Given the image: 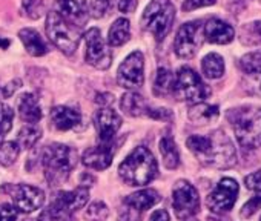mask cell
<instances>
[{
    "label": "cell",
    "mask_w": 261,
    "mask_h": 221,
    "mask_svg": "<svg viewBox=\"0 0 261 221\" xmlns=\"http://www.w3.org/2000/svg\"><path fill=\"white\" fill-rule=\"evenodd\" d=\"M20 152V146L17 142H7L0 146V164L10 168L16 163Z\"/></svg>",
    "instance_id": "obj_32"
},
{
    "label": "cell",
    "mask_w": 261,
    "mask_h": 221,
    "mask_svg": "<svg viewBox=\"0 0 261 221\" xmlns=\"http://www.w3.org/2000/svg\"><path fill=\"white\" fill-rule=\"evenodd\" d=\"M109 215V209L103 201H95L92 203L86 212H85V218L88 221H105Z\"/></svg>",
    "instance_id": "obj_35"
},
{
    "label": "cell",
    "mask_w": 261,
    "mask_h": 221,
    "mask_svg": "<svg viewBox=\"0 0 261 221\" xmlns=\"http://www.w3.org/2000/svg\"><path fill=\"white\" fill-rule=\"evenodd\" d=\"M63 203L65 206H68L72 212H77L79 209H82L88 200H89V190L88 187H83V186H79L77 189L74 190H69V192H60L57 195Z\"/></svg>",
    "instance_id": "obj_28"
},
{
    "label": "cell",
    "mask_w": 261,
    "mask_h": 221,
    "mask_svg": "<svg viewBox=\"0 0 261 221\" xmlns=\"http://www.w3.org/2000/svg\"><path fill=\"white\" fill-rule=\"evenodd\" d=\"M46 34L48 39L65 54L71 56L77 49L80 39H82V31L80 28L71 25L66 22L62 16H59L56 11L48 13L46 17Z\"/></svg>",
    "instance_id": "obj_6"
},
{
    "label": "cell",
    "mask_w": 261,
    "mask_h": 221,
    "mask_svg": "<svg viewBox=\"0 0 261 221\" xmlns=\"http://www.w3.org/2000/svg\"><path fill=\"white\" fill-rule=\"evenodd\" d=\"M238 195V183L233 178H223L207 195L206 206L214 213H223L233 207Z\"/></svg>",
    "instance_id": "obj_13"
},
{
    "label": "cell",
    "mask_w": 261,
    "mask_h": 221,
    "mask_svg": "<svg viewBox=\"0 0 261 221\" xmlns=\"http://www.w3.org/2000/svg\"><path fill=\"white\" fill-rule=\"evenodd\" d=\"M19 116L22 122L28 125H36L42 119V107L39 98L34 94H23L19 100Z\"/></svg>",
    "instance_id": "obj_19"
},
{
    "label": "cell",
    "mask_w": 261,
    "mask_h": 221,
    "mask_svg": "<svg viewBox=\"0 0 261 221\" xmlns=\"http://www.w3.org/2000/svg\"><path fill=\"white\" fill-rule=\"evenodd\" d=\"M259 207H261V190H256V194H255V195L241 207L240 215H241L243 218H249V216H252Z\"/></svg>",
    "instance_id": "obj_37"
},
{
    "label": "cell",
    "mask_w": 261,
    "mask_h": 221,
    "mask_svg": "<svg viewBox=\"0 0 261 221\" xmlns=\"http://www.w3.org/2000/svg\"><path fill=\"white\" fill-rule=\"evenodd\" d=\"M235 137L243 148L255 149L261 146V107L244 106L227 113Z\"/></svg>",
    "instance_id": "obj_4"
},
{
    "label": "cell",
    "mask_w": 261,
    "mask_h": 221,
    "mask_svg": "<svg viewBox=\"0 0 261 221\" xmlns=\"http://www.w3.org/2000/svg\"><path fill=\"white\" fill-rule=\"evenodd\" d=\"M22 8L25 11V14L36 20V19H40L43 11H45V7H43V2L42 0H23L22 2Z\"/></svg>",
    "instance_id": "obj_36"
},
{
    "label": "cell",
    "mask_w": 261,
    "mask_h": 221,
    "mask_svg": "<svg viewBox=\"0 0 261 221\" xmlns=\"http://www.w3.org/2000/svg\"><path fill=\"white\" fill-rule=\"evenodd\" d=\"M10 46V40H7V39H0V48L2 49H7Z\"/></svg>",
    "instance_id": "obj_48"
},
{
    "label": "cell",
    "mask_w": 261,
    "mask_h": 221,
    "mask_svg": "<svg viewBox=\"0 0 261 221\" xmlns=\"http://www.w3.org/2000/svg\"><path fill=\"white\" fill-rule=\"evenodd\" d=\"M140 216H142V212L124 204V207L120 210L117 221H140Z\"/></svg>",
    "instance_id": "obj_40"
},
{
    "label": "cell",
    "mask_w": 261,
    "mask_h": 221,
    "mask_svg": "<svg viewBox=\"0 0 261 221\" xmlns=\"http://www.w3.org/2000/svg\"><path fill=\"white\" fill-rule=\"evenodd\" d=\"M244 184L250 190H261V169H258L256 172L247 175L244 178Z\"/></svg>",
    "instance_id": "obj_41"
},
{
    "label": "cell",
    "mask_w": 261,
    "mask_h": 221,
    "mask_svg": "<svg viewBox=\"0 0 261 221\" xmlns=\"http://www.w3.org/2000/svg\"><path fill=\"white\" fill-rule=\"evenodd\" d=\"M203 36L211 43L226 45L233 40L235 31L229 23H226L220 19H209L203 28Z\"/></svg>",
    "instance_id": "obj_16"
},
{
    "label": "cell",
    "mask_w": 261,
    "mask_h": 221,
    "mask_svg": "<svg viewBox=\"0 0 261 221\" xmlns=\"http://www.w3.org/2000/svg\"><path fill=\"white\" fill-rule=\"evenodd\" d=\"M145 81V57L140 51L130 52L117 71V83L126 89H139Z\"/></svg>",
    "instance_id": "obj_8"
},
{
    "label": "cell",
    "mask_w": 261,
    "mask_h": 221,
    "mask_svg": "<svg viewBox=\"0 0 261 221\" xmlns=\"http://www.w3.org/2000/svg\"><path fill=\"white\" fill-rule=\"evenodd\" d=\"M160 154L163 157V163L168 169H177L180 164V154L177 145L171 135H165L160 140Z\"/></svg>",
    "instance_id": "obj_27"
},
{
    "label": "cell",
    "mask_w": 261,
    "mask_h": 221,
    "mask_svg": "<svg viewBox=\"0 0 261 221\" xmlns=\"http://www.w3.org/2000/svg\"><path fill=\"white\" fill-rule=\"evenodd\" d=\"M51 125L59 131H69L82 122V114L68 106H56L49 113Z\"/></svg>",
    "instance_id": "obj_18"
},
{
    "label": "cell",
    "mask_w": 261,
    "mask_h": 221,
    "mask_svg": "<svg viewBox=\"0 0 261 221\" xmlns=\"http://www.w3.org/2000/svg\"><path fill=\"white\" fill-rule=\"evenodd\" d=\"M189 151L195 158L207 168L229 169L237 164V152L230 139L223 131H214L212 134L191 135L186 140Z\"/></svg>",
    "instance_id": "obj_1"
},
{
    "label": "cell",
    "mask_w": 261,
    "mask_h": 221,
    "mask_svg": "<svg viewBox=\"0 0 261 221\" xmlns=\"http://www.w3.org/2000/svg\"><path fill=\"white\" fill-rule=\"evenodd\" d=\"M174 86H175V75L166 69L160 68L157 71L155 80H154V94L159 97H168L174 94Z\"/></svg>",
    "instance_id": "obj_25"
},
{
    "label": "cell",
    "mask_w": 261,
    "mask_h": 221,
    "mask_svg": "<svg viewBox=\"0 0 261 221\" xmlns=\"http://www.w3.org/2000/svg\"><path fill=\"white\" fill-rule=\"evenodd\" d=\"M40 137H42L40 128H37L36 125H27L20 129V132L17 135V143L23 149H31L36 146V143L40 140Z\"/></svg>",
    "instance_id": "obj_30"
},
{
    "label": "cell",
    "mask_w": 261,
    "mask_h": 221,
    "mask_svg": "<svg viewBox=\"0 0 261 221\" xmlns=\"http://www.w3.org/2000/svg\"><path fill=\"white\" fill-rule=\"evenodd\" d=\"M151 221H171V216H169L168 210L159 209L151 215Z\"/></svg>",
    "instance_id": "obj_47"
},
{
    "label": "cell",
    "mask_w": 261,
    "mask_h": 221,
    "mask_svg": "<svg viewBox=\"0 0 261 221\" xmlns=\"http://www.w3.org/2000/svg\"><path fill=\"white\" fill-rule=\"evenodd\" d=\"M203 37V30L198 22H188L181 25L174 42L175 54L180 59H192L200 49Z\"/></svg>",
    "instance_id": "obj_11"
},
{
    "label": "cell",
    "mask_w": 261,
    "mask_h": 221,
    "mask_svg": "<svg viewBox=\"0 0 261 221\" xmlns=\"http://www.w3.org/2000/svg\"><path fill=\"white\" fill-rule=\"evenodd\" d=\"M56 13L77 28H82L89 16L86 0H57Z\"/></svg>",
    "instance_id": "obj_15"
},
{
    "label": "cell",
    "mask_w": 261,
    "mask_h": 221,
    "mask_svg": "<svg viewBox=\"0 0 261 221\" xmlns=\"http://www.w3.org/2000/svg\"><path fill=\"white\" fill-rule=\"evenodd\" d=\"M42 164L49 186H59L68 180L77 164V151L66 145L53 143L43 149Z\"/></svg>",
    "instance_id": "obj_3"
},
{
    "label": "cell",
    "mask_w": 261,
    "mask_h": 221,
    "mask_svg": "<svg viewBox=\"0 0 261 221\" xmlns=\"http://www.w3.org/2000/svg\"><path fill=\"white\" fill-rule=\"evenodd\" d=\"M217 2V0H185L183 4V10L185 11H192L197 8H203V7H211Z\"/></svg>",
    "instance_id": "obj_43"
},
{
    "label": "cell",
    "mask_w": 261,
    "mask_h": 221,
    "mask_svg": "<svg viewBox=\"0 0 261 221\" xmlns=\"http://www.w3.org/2000/svg\"><path fill=\"white\" fill-rule=\"evenodd\" d=\"M108 10H109V0H91L89 11H91L92 17L100 19L108 13Z\"/></svg>",
    "instance_id": "obj_38"
},
{
    "label": "cell",
    "mask_w": 261,
    "mask_h": 221,
    "mask_svg": "<svg viewBox=\"0 0 261 221\" xmlns=\"http://www.w3.org/2000/svg\"><path fill=\"white\" fill-rule=\"evenodd\" d=\"M157 160L145 146L136 148L118 168L121 180L129 186H146L157 177Z\"/></svg>",
    "instance_id": "obj_2"
},
{
    "label": "cell",
    "mask_w": 261,
    "mask_h": 221,
    "mask_svg": "<svg viewBox=\"0 0 261 221\" xmlns=\"http://www.w3.org/2000/svg\"><path fill=\"white\" fill-rule=\"evenodd\" d=\"M120 106L123 109V113L129 117H146L148 113V103L145 101V98L137 94V92H126L121 97Z\"/></svg>",
    "instance_id": "obj_23"
},
{
    "label": "cell",
    "mask_w": 261,
    "mask_h": 221,
    "mask_svg": "<svg viewBox=\"0 0 261 221\" xmlns=\"http://www.w3.org/2000/svg\"><path fill=\"white\" fill-rule=\"evenodd\" d=\"M0 192L10 194L14 207L25 213H31L37 210L39 207H42L45 201L43 190L31 184H10L0 187Z\"/></svg>",
    "instance_id": "obj_9"
},
{
    "label": "cell",
    "mask_w": 261,
    "mask_h": 221,
    "mask_svg": "<svg viewBox=\"0 0 261 221\" xmlns=\"http://www.w3.org/2000/svg\"><path fill=\"white\" fill-rule=\"evenodd\" d=\"M160 200H162V197L155 189H143V190H139L136 194H130L129 197H126L123 203L126 206L137 209L139 212H143V210H148L152 206H155Z\"/></svg>",
    "instance_id": "obj_20"
},
{
    "label": "cell",
    "mask_w": 261,
    "mask_h": 221,
    "mask_svg": "<svg viewBox=\"0 0 261 221\" xmlns=\"http://www.w3.org/2000/svg\"><path fill=\"white\" fill-rule=\"evenodd\" d=\"M17 209L11 204H0V221H16Z\"/></svg>",
    "instance_id": "obj_42"
},
{
    "label": "cell",
    "mask_w": 261,
    "mask_h": 221,
    "mask_svg": "<svg viewBox=\"0 0 261 221\" xmlns=\"http://www.w3.org/2000/svg\"><path fill=\"white\" fill-rule=\"evenodd\" d=\"M201 69L207 78H220L224 74V60L220 54L211 52L201 62Z\"/></svg>",
    "instance_id": "obj_29"
},
{
    "label": "cell",
    "mask_w": 261,
    "mask_h": 221,
    "mask_svg": "<svg viewBox=\"0 0 261 221\" xmlns=\"http://www.w3.org/2000/svg\"><path fill=\"white\" fill-rule=\"evenodd\" d=\"M175 19V7L171 0H151L146 7L142 26L145 31L151 33L159 42H162L171 31Z\"/></svg>",
    "instance_id": "obj_5"
},
{
    "label": "cell",
    "mask_w": 261,
    "mask_h": 221,
    "mask_svg": "<svg viewBox=\"0 0 261 221\" xmlns=\"http://www.w3.org/2000/svg\"><path fill=\"white\" fill-rule=\"evenodd\" d=\"M20 86H22V80H19V78H16V80L10 81L7 86H4V88H2V97H4V98H10V97H13V95H14V92H16Z\"/></svg>",
    "instance_id": "obj_44"
},
{
    "label": "cell",
    "mask_w": 261,
    "mask_h": 221,
    "mask_svg": "<svg viewBox=\"0 0 261 221\" xmlns=\"http://www.w3.org/2000/svg\"><path fill=\"white\" fill-rule=\"evenodd\" d=\"M240 42L247 46L261 45V22L244 25L240 31Z\"/></svg>",
    "instance_id": "obj_31"
},
{
    "label": "cell",
    "mask_w": 261,
    "mask_h": 221,
    "mask_svg": "<svg viewBox=\"0 0 261 221\" xmlns=\"http://www.w3.org/2000/svg\"><path fill=\"white\" fill-rule=\"evenodd\" d=\"M136 7H137L136 0H120V4H118V10L121 13H133Z\"/></svg>",
    "instance_id": "obj_46"
},
{
    "label": "cell",
    "mask_w": 261,
    "mask_h": 221,
    "mask_svg": "<svg viewBox=\"0 0 261 221\" xmlns=\"http://www.w3.org/2000/svg\"><path fill=\"white\" fill-rule=\"evenodd\" d=\"M19 37H20L25 49L28 51V54H31L33 57H42V56H45L49 51V48L45 43V40L33 28H23V30H20Z\"/></svg>",
    "instance_id": "obj_21"
},
{
    "label": "cell",
    "mask_w": 261,
    "mask_h": 221,
    "mask_svg": "<svg viewBox=\"0 0 261 221\" xmlns=\"http://www.w3.org/2000/svg\"><path fill=\"white\" fill-rule=\"evenodd\" d=\"M220 116V110L217 106L207 104V103H195L189 107L188 117L194 125H209L212 122H215Z\"/></svg>",
    "instance_id": "obj_22"
},
{
    "label": "cell",
    "mask_w": 261,
    "mask_h": 221,
    "mask_svg": "<svg viewBox=\"0 0 261 221\" xmlns=\"http://www.w3.org/2000/svg\"><path fill=\"white\" fill-rule=\"evenodd\" d=\"M172 203H174L175 215L181 219L188 216H194L200 210L198 192L186 180H180L175 183L172 190Z\"/></svg>",
    "instance_id": "obj_10"
},
{
    "label": "cell",
    "mask_w": 261,
    "mask_h": 221,
    "mask_svg": "<svg viewBox=\"0 0 261 221\" xmlns=\"http://www.w3.org/2000/svg\"><path fill=\"white\" fill-rule=\"evenodd\" d=\"M183 221H198V219H197L195 216H188V218H185Z\"/></svg>",
    "instance_id": "obj_49"
},
{
    "label": "cell",
    "mask_w": 261,
    "mask_h": 221,
    "mask_svg": "<svg viewBox=\"0 0 261 221\" xmlns=\"http://www.w3.org/2000/svg\"><path fill=\"white\" fill-rule=\"evenodd\" d=\"M240 68L249 75L261 74V52L255 51V52H249L243 56L240 60Z\"/></svg>",
    "instance_id": "obj_33"
},
{
    "label": "cell",
    "mask_w": 261,
    "mask_h": 221,
    "mask_svg": "<svg viewBox=\"0 0 261 221\" xmlns=\"http://www.w3.org/2000/svg\"><path fill=\"white\" fill-rule=\"evenodd\" d=\"M130 37V25H129V20L121 17V19H117L114 22V25L111 26L109 30V34H108V42L111 46H121L124 45Z\"/></svg>",
    "instance_id": "obj_26"
},
{
    "label": "cell",
    "mask_w": 261,
    "mask_h": 221,
    "mask_svg": "<svg viewBox=\"0 0 261 221\" xmlns=\"http://www.w3.org/2000/svg\"><path fill=\"white\" fill-rule=\"evenodd\" d=\"M112 157H114V151L111 145H101V146L89 148L88 151H85L82 157V163L89 169L105 171L111 166Z\"/></svg>",
    "instance_id": "obj_17"
},
{
    "label": "cell",
    "mask_w": 261,
    "mask_h": 221,
    "mask_svg": "<svg viewBox=\"0 0 261 221\" xmlns=\"http://www.w3.org/2000/svg\"><path fill=\"white\" fill-rule=\"evenodd\" d=\"M146 117L154 119V120H163V122H171L172 120V113L169 109H163V107H148Z\"/></svg>",
    "instance_id": "obj_39"
},
{
    "label": "cell",
    "mask_w": 261,
    "mask_h": 221,
    "mask_svg": "<svg viewBox=\"0 0 261 221\" xmlns=\"http://www.w3.org/2000/svg\"><path fill=\"white\" fill-rule=\"evenodd\" d=\"M14 120V110L11 106L0 101V142L11 131Z\"/></svg>",
    "instance_id": "obj_34"
},
{
    "label": "cell",
    "mask_w": 261,
    "mask_h": 221,
    "mask_svg": "<svg viewBox=\"0 0 261 221\" xmlns=\"http://www.w3.org/2000/svg\"><path fill=\"white\" fill-rule=\"evenodd\" d=\"M85 42H86V54H85L86 62L97 69H108L112 63V52L105 43L100 31L97 28H91L85 34Z\"/></svg>",
    "instance_id": "obj_12"
},
{
    "label": "cell",
    "mask_w": 261,
    "mask_h": 221,
    "mask_svg": "<svg viewBox=\"0 0 261 221\" xmlns=\"http://www.w3.org/2000/svg\"><path fill=\"white\" fill-rule=\"evenodd\" d=\"M36 221H75V218L74 212L68 206H65V203L59 197H56L54 201L42 210Z\"/></svg>",
    "instance_id": "obj_24"
},
{
    "label": "cell",
    "mask_w": 261,
    "mask_h": 221,
    "mask_svg": "<svg viewBox=\"0 0 261 221\" xmlns=\"http://www.w3.org/2000/svg\"><path fill=\"white\" fill-rule=\"evenodd\" d=\"M95 101L103 106V107H109L111 103H114V95L109 92H103V94H97L95 95Z\"/></svg>",
    "instance_id": "obj_45"
},
{
    "label": "cell",
    "mask_w": 261,
    "mask_h": 221,
    "mask_svg": "<svg viewBox=\"0 0 261 221\" xmlns=\"http://www.w3.org/2000/svg\"><path fill=\"white\" fill-rule=\"evenodd\" d=\"M174 95L183 101L189 103H201L211 95V89L201 77L191 68L183 66L178 69L175 75V86H174Z\"/></svg>",
    "instance_id": "obj_7"
},
{
    "label": "cell",
    "mask_w": 261,
    "mask_h": 221,
    "mask_svg": "<svg viewBox=\"0 0 261 221\" xmlns=\"http://www.w3.org/2000/svg\"><path fill=\"white\" fill-rule=\"evenodd\" d=\"M94 125L103 145H111L112 139L121 128V117L111 107H100L94 116Z\"/></svg>",
    "instance_id": "obj_14"
}]
</instances>
